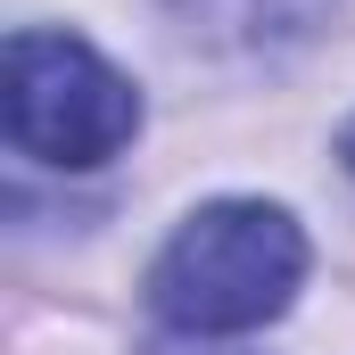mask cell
Segmentation results:
<instances>
[{
  "instance_id": "6da1fadb",
  "label": "cell",
  "mask_w": 355,
  "mask_h": 355,
  "mask_svg": "<svg viewBox=\"0 0 355 355\" xmlns=\"http://www.w3.org/2000/svg\"><path fill=\"white\" fill-rule=\"evenodd\" d=\"M306 281V232L289 207L265 198H215L182 215L174 240L149 265V314L182 339H240L289 314Z\"/></svg>"
},
{
  "instance_id": "7a4b0ae2",
  "label": "cell",
  "mask_w": 355,
  "mask_h": 355,
  "mask_svg": "<svg viewBox=\"0 0 355 355\" xmlns=\"http://www.w3.org/2000/svg\"><path fill=\"white\" fill-rule=\"evenodd\" d=\"M0 124L8 149L50 166V174H91L141 132V91L124 67H107L83 33L58 25H17L8 67H0Z\"/></svg>"
},
{
  "instance_id": "3957f363",
  "label": "cell",
  "mask_w": 355,
  "mask_h": 355,
  "mask_svg": "<svg viewBox=\"0 0 355 355\" xmlns=\"http://www.w3.org/2000/svg\"><path fill=\"white\" fill-rule=\"evenodd\" d=\"M174 8L190 17V33L232 50H297L339 17V0H174Z\"/></svg>"
},
{
  "instance_id": "277c9868",
  "label": "cell",
  "mask_w": 355,
  "mask_h": 355,
  "mask_svg": "<svg viewBox=\"0 0 355 355\" xmlns=\"http://www.w3.org/2000/svg\"><path fill=\"white\" fill-rule=\"evenodd\" d=\"M339 157H347V174H355V116H347V132H339Z\"/></svg>"
}]
</instances>
